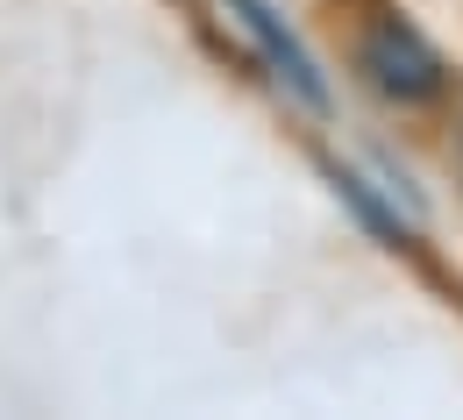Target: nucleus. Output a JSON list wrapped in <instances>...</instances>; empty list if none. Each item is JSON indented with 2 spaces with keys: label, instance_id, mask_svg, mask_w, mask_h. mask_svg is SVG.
Masks as SVG:
<instances>
[{
  "label": "nucleus",
  "instance_id": "nucleus-2",
  "mask_svg": "<svg viewBox=\"0 0 463 420\" xmlns=\"http://www.w3.org/2000/svg\"><path fill=\"white\" fill-rule=\"evenodd\" d=\"M222 7L235 14V29H242V36L264 51V64H271V79H279V86H292L307 107H328V79L314 71L307 43L292 36V29L279 22V14H271V7H264V0H222Z\"/></svg>",
  "mask_w": 463,
  "mask_h": 420
},
{
  "label": "nucleus",
  "instance_id": "nucleus-1",
  "mask_svg": "<svg viewBox=\"0 0 463 420\" xmlns=\"http://www.w3.org/2000/svg\"><path fill=\"white\" fill-rule=\"evenodd\" d=\"M356 64H364V79H371L385 100H435V93H442V58H435V43H428L413 22H400V14H378V22L364 29Z\"/></svg>",
  "mask_w": 463,
  "mask_h": 420
}]
</instances>
